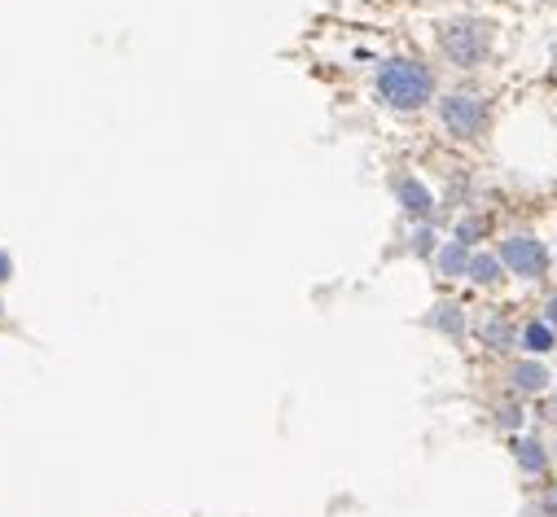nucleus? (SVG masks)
Instances as JSON below:
<instances>
[{"label": "nucleus", "mask_w": 557, "mask_h": 517, "mask_svg": "<svg viewBox=\"0 0 557 517\" xmlns=\"http://www.w3.org/2000/svg\"><path fill=\"white\" fill-rule=\"evenodd\" d=\"M10 268H14V264H10V254H0V281L10 277Z\"/></svg>", "instance_id": "f3484780"}, {"label": "nucleus", "mask_w": 557, "mask_h": 517, "mask_svg": "<svg viewBox=\"0 0 557 517\" xmlns=\"http://www.w3.org/2000/svg\"><path fill=\"white\" fill-rule=\"evenodd\" d=\"M440 49H444V58H448L453 66L474 71V66H483V62L492 58V49H496V27H492L487 18H453V23L440 27Z\"/></svg>", "instance_id": "f03ea898"}, {"label": "nucleus", "mask_w": 557, "mask_h": 517, "mask_svg": "<svg viewBox=\"0 0 557 517\" xmlns=\"http://www.w3.org/2000/svg\"><path fill=\"white\" fill-rule=\"evenodd\" d=\"M440 273H444V277H466V273H470V254H466L461 241H448V245L440 250Z\"/></svg>", "instance_id": "1a4fd4ad"}, {"label": "nucleus", "mask_w": 557, "mask_h": 517, "mask_svg": "<svg viewBox=\"0 0 557 517\" xmlns=\"http://www.w3.org/2000/svg\"><path fill=\"white\" fill-rule=\"evenodd\" d=\"M500 421H505V426H522V413H518V408H500Z\"/></svg>", "instance_id": "2eb2a0df"}, {"label": "nucleus", "mask_w": 557, "mask_h": 517, "mask_svg": "<svg viewBox=\"0 0 557 517\" xmlns=\"http://www.w3.org/2000/svg\"><path fill=\"white\" fill-rule=\"evenodd\" d=\"M522 346H527L531 355H544V351H553V325H544V320L527 325V329H522Z\"/></svg>", "instance_id": "9b49d317"}, {"label": "nucleus", "mask_w": 557, "mask_h": 517, "mask_svg": "<svg viewBox=\"0 0 557 517\" xmlns=\"http://www.w3.org/2000/svg\"><path fill=\"white\" fill-rule=\"evenodd\" d=\"M500 268H505V264H500V254H474L466 277H470V281H479V286H496V281L505 277Z\"/></svg>", "instance_id": "6e6552de"}, {"label": "nucleus", "mask_w": 557, "mask_h": 517, "mask_svg": "<svg viewBox=\"0 0 557 517\" xmlns=\"http://www.w3.org/2000/svg\"><path fill=\"white\" fill-rule=\"evenodd\" d=\"M544 508H548V517H557V487L544 495Z\"/></svg>", "instance_id": "dca6fc26"}, {"label": "nucleus", "mask_w": 557, "mask_h": 517, "mask_svg": "<svg viewBox=\"0 0 557 517\" xmlns=\"http://www.w3.org/2000/svg\"><path fill=\"white\" fill-rule=\"evenodd\" d=\"M479 333H483V342H487L492 351H509V346H513V329H509L500 316H487Z\"/></svg>", "instance_id": "9d476101"}, {"label": "nucleus", "mask_w": 557, "mask_h": 517, "mask_svg": "<svg viewBox=\"0 0 557 517\" xmlns=\"http://www.w3.org/2000/svg\"><path fill=\"white\" fill-rule=\"evenodd\" d=\"M377 97L391 110L412 114V110H422L435 97V75H431L426 62H417V58H391L377 71Z\"/></svg>", "instance_id": "f257e3e1"}, {"label": "nucleus", "mask_w": 557, "mask_h": 517, "mask_svg": "<svg viewBox=\"0 0 557 517\" xmlns=\"http://www.w3.org/2000/svg\"><path fill=\"white\" fill-rule=\"evenodd\" d=\"M395 193H399V202H404V211L412 215V219H426L431 211H435V202H431V193H426V185L422 180H395Z\"/></svg>", "instance_id": "39448f33"}, {"label": "nucleus", "mask_w": 557, "mask_h": 517, "mask_svg": "<svg viewBox=\"0 0 557 517\" xmlns=\"http://www.w3.org/2000/svg\"><path fill=\"white\" fill-rule=\"evenodd\" d=\"M513 386L522 395H535V391H544L548 386V373H544V364H535V360H522V364H513Z\"/></svg>", "instance_id": "423d86ee"}, {"label": "nucleus", "mask_w": 557, "mask_h": 517, "mask_svg": "<svg viewBox=\"0 0 557 517\" xmlns=\"http://www.w3.org/2000/svg\"><path fill=\"white\" fill-rule=\"evenodd\" d=\"M440 118L444 127L457 137V141H479L487 133V123H492V105L483 92H470V88H457L440 101Z\"/></svg>", "instance_id": "7ed1b4c3"}, {"label": "nucleus", "mask_w": 557, "mask_h": 517, "mask_svg": "<svg viewBox=\"0 0 557 517\" xmlns=\"http://www.w3.org/2000/svg\"><path fill=\"white\" fill-rule=\"evenodd\" d=\"M513 456H518L522 474H544V465H548V456H544V447L535 439H513Z\"/></svg>", "instance_id": "0eeeda50"}, {"label": "nucleus", "mask_w": 557, "mask_h": 517, "mask_svg": "<svg viewBox=\"0 0 557 517\" xmlns=\"http://www.w3.org/2000/svg\"><path fill=\"white\" fill-rule=\"evenodd\" d=\"M435 329H444V333L461 338V333H466V325H461V307H457V303H444V307L435 312Z\"/></svg>", "instance_id": "f8f14e48"}, {"label": "nucleus", "mask_w": 557, "mask_h": 517, "mask_svg": "<svg viewBox=\"0 0 557 517\" xmlns=\"http://www.w3.org/2000/svg\"><path fill=\"white\" fill-rule=\"evenodd\" d=\"M483 232H487V219H483V215H470V219H461L457 241H461V245H470V241H479Z\"/></svg>", "instance_id": "ddd939ff"}, {"label": "nucleus", "mask_w": 557, "mask_h": 517, "mask_svg": "<svg viewBox=\"0 0 557 517\" xmlns=\"http://www.w3.org/2000/svg\"><path fill=\"white\" fill-rule=\"evenodd\" d=\"M500 264L522 281H540L548 273V245L531 232H513L500 241Z\"/></svg>", "instance_id": "20e7f679"}, {"label": "nucleus", "mask_w": 557, "mask_h": 517, "mask_svg": "<svg viewBox=\"0 0 557 517\" xmlns=\"http://www.w3.org/2000/svg\"><path fill=\"white\" fill-rule=\"evenodd\" d=\"M544 325L557 329V294H548V303H544Z\"/></svg>", "instance_id": "4468645a"}]
</instances>
